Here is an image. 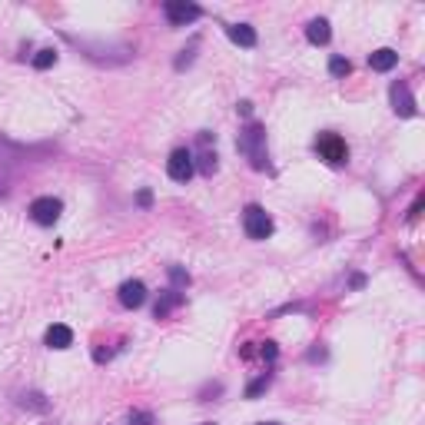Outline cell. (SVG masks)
Listing matches in <instances>:
<instances>
[{
	"instance_id": "24",
	"label": "cell",
	"mask_w": 425,
	"mask_h": 425,
	"mask_svg": "<svg viewBox=\"0 0 425 425\" xmlns=\"http://www.w3.org/2000/svg\"><path fill=\"white\" fill-rule=\"evenodd\" d=\"M236 110L243 113V116H250V113H252V103H250V100H243V103H236Z\"/></svg>"
},
{
	"instance_id": "22",
	"label": "cell",
	"mask_w": 425,
	"mask_h": 425,
	"mask_svg": "<svg viewBox=\"0 0 425 425\" xmlns=\"http://www.w3.org/2000/svg\"><path fill=\"white\" fill-rule=\"evenodd\" d=\"M137 203L143 206V210H150V206H153V193H150V189H140V193H137Z\"/></svg>"
},
{
	"instance_id": "7",
	"label": "cell",
	"mask_w": 425,
	"mask_h": 425,
	"mask_svg": "<svg viewBox=\"0 0 425 425\" xmlns=\"http://www.w3.org/2000/svg\"><path fill=\"white\" fill-rule=\"evenodd\" d=\"M389 97H392V110L399 113V116H415V97H412V90H409V83H392V90H389Z\"/></svg>"
},
{
	"instance_id": "13",
	"label": "cell",
	"mask_w": 425,
	"mask_h": 425,
	"mask_svg": "<svg viewBox=\"0 0 425 425\" xmlns=\"http://www.w3.org/2000/svg\"><path fill=\"white\" fill-rule=\"evenodd\" d=\"M226 37L239 43V47H256V30L250 24H229L226 27Z\"/></svg>"
},
{
	"instance_id": "6",
	"label": "cell",
	"mask_w": 425,
	"mask_h": 425,
	"mask_svg": "<svg viewBox=\"0 0 425 425\" xmlns=\"http://www.w3.org/2000/svg\"><path fill=\"white\" fill-rule=\"evenodd\" d=\"M163 13H166V20L173 27H187L193 20H200V7L196 4H187V0H170V4H163Z\"/></svg>"
},
{
	"instance_id": "21",
	"label": "cell",
	"mask_w": 425,
	"mask_h": 425,
	"mask_svg": "<svg viewBox=\"0 0 425 425\" xmlns=\"http://www.w3.org/2000/svg\"><path fill=\"white\" fill-rule=\"evenodd\" d=\"M259 356H263L266 363H276V356H279V346H276V342H263V346H259Z\"/></svg>"
},
{
	"instance_id": "3",
	"label": "cell",
	"mask_w": 425,
	"mask_h": 425,
	"mask_svg": "<svg viewBox=\"0 0 425 425\" xmlns=\"http://www.w3.org/2000/svg\"><path fill=\"white\" fill-rule=\"evenodd\" d=\"M316 153L329 166H346L349 163V147H346V140L339 137V133H319L316 137Z\"/></svg>"
},
{
	"instance_id": "17",
	"label": "cell",
	"mask_w": 425,
	"mask_h": 425,
	"mask_svg": "<svg viewBox=\"0 0 425 425\" xmlns=\"http://www.w3.org/2000/svg\"><path fill=\"white\" fill-rule=\"evenodd\" d=\"M53 63H57V50H53V47H43V50H37V57H34V67H37V70H50Z\"/></svg>"
},
{
	"instance_id": "5",
	"label": "cell",
	"mask_w": 425,
	"mask_h": 425,
	"mask_svg": "<svg viewBox=\"0 0 425 425\" xmlns=\"http://www.w3.org/2000/svg\"><path fill=\"white\" fill-rule=\"evenodd\" d=\"M166 173H170V180H176V183H189L193 173H196V166H193V153H189L187 147L173 150V153H170V160H166Z\"/></svg>"
},
{
	"instance_id": "9",
	"label": "cell",
	"mask_w": 425,
	"mask_h": 425,
	"mask_svg": "<svg viewBox=\"0 0 425 425\" xmlns=\"http://www.w3.org/2000/svg\"><path fill=\"white\" fill-rule=\"evenodd\" d=\"M329 37H332V27H329V20H325V17H316V20H309V24H306V40H309L313 47H325V43H329Z\"/></svg>"
},
{
	"instance_id": "1",
	"label": "cell",
	"mask_w": 425,
	"mask_h": 425,
	"mask_svg": "<svg viewBox=\"0 0 425 425\" xmlns=\"http://www.w3.org/2000/svg\"><path fill=\"white\" fill-rule=\"evenodd\" d=\"M239 153L250 160L252 170H269V153H266V126L263 123H250L236 140Z\"/></svg>"
},
{
	"instance_id": "12",
	"label": "cell",
	"mask_w": 425,
	"mask_h": 425,
	"mask_svg": "<svg viewBox=\"0 0 425 425\" xmlns=\"http://www.w3.org/2000/svg\"><path fill=\"white\" fill-rule=\"evenodd\" d=\"M176 306H183V292H176V289H166V292L160 296V302L153 306V316H156V319H166V316L173 313Z\"/></svg>"
},
{
	"instance_id": "16",
	"label": "cell",
	"mask_w": 425,
	"mask_h": 425,
	"mask_svg": "<svg viewBox=\"0 0 425 425\" xmlns=\"http://www.w3.org/2000/svg\"><path fill=\"white\" fill-rule=\"evenodd\" d=\"M269 382H273V372H263L259 379H252L250 386H246V399H259L266 389H269Z\"/></svg>"
},
{
	"instance_id": "8",
	"label": "cell",
	"mask_w": 425,
	"mask_h": 425,
	"mask_svg": "<svg viewBox=\"0 0 425 425\" xmlns=\"http://www.w3.org/2000/svg\"><path fill=\"white\" fill-rule=\"evenodd\" d=\"M116 296H120V306H123V309H140V306L147 302V286H143L140 279H126Z\"/></svg>"
},
{
	"instance_id": "15",
	"label": "cell",
	"mask_w": 425,
	"mask_h": 425,
	"mask_svg": "<svg viewBox=\"0 0 425 425\" xmlns=\"http://www.w3.org/2000/svg\"><path fill=\"white\" fill-rule=\"evenodd\" d=\"M20 405H24V409H34V412H47V409H50V402L43 399L40 392H24V396H20Z\"/></svg>"
},
{
	"instance_id": "20",
	"label": "cell",
	"mask_w": 425,
	"mask_h": 425,
	"mask_svg": "<svg viewBox=\"0 0 425 425\" xmlns=\"http://www.w3.org/2000/svg\"><path fill=\"white\" fill-rule=\"evenodd\" d=\"M126 425H156V419H153L150 412H143V409H137V412L126 415Z\"/></svg>"
},
{
	"instance_id": "25",
	"label": "cell",
	"mask_w": 425,
	"mask_h": 425,
	"mask_svg": "<svg viewBox=\"0 0 425 425\" xmlns=\"http://www.w3.org/2000/svg\"><path fill=\"white\" fill-rule=\"evenodd\" d=\"M259 425H279V422H259Z\"/></svg>"
},
{
	"instance_id": "18",
	"label": "cell",
	"mask_w": 425,
	"mask_h": 425,
	"mask_svg": "<svg viewBox=\"0 0 425 425\" xmlns=\"http://www.w3.org/2000/svg\"><path fill=\"white\" fill-rule=\"evenodd\" d=\"M329 74L336 76V80H342V76L352 74V63L346 60V57H332V60H329Z\"/></svg>"
},
{
	"instance_id": "19",
	"label": "cell",
	"mask_w": 425,
	"mask_h": 425,
	"mask_svg": "<svg viewBox=\"0 0 425 425\" xmlns=\"http://www.w3.org/2000/svg\"><path fill=\"white\" fill-rule=\"evenodd\" d=\"M170 283H173V289L180 292V289L189 286V273L183 269V266H170Z\"/></svg>"
},
{
	"instance_id": "14",
	"label": "cell",
	"mask_w": 425,
	"mask_h": 425,
	"mask_svg": "<svg viewBox=\"0 0 425 425\" xmlns=\"http://www.w3.org/2000/svg\"><path fill=\"white\" fill-rule=\"evenodd\" d=\"M193 166H196V170H200L203 176H212L216 170H220V156H216L212 150H203V153H200V160H193Z\"/></svg>"
},
{
	"instance_id": "23",
	"label": "cell",
	"mask_w": 425,
	"mask_h": 425,
	"mask_svg": "<svg viewBox=\"0 0 425 425\" xmlns=\"http://www.w3.org/2000/svg\"><path fill=\"white\" fill-rule=\"evenodd\" d=\"M220 392H223V386H220V382H216V386H206L200 392V402H210V396H220Z\"/></svg>"
},
{
	"instance_id": "4",
	"label": "cell",
	"mask_w": 425,
	"mask_h": 425,
	"mask_svg": "<svg viewBox=\"0 0 425 425\" xmlns=\"http://www.w3.org/2000/svg\"><path fill=\"white\" fill-rule=\"evenodd\" d=\"M30 220L37 226H53L57 220H60V212H63V203L57 200V196H37V200L30 203Z\"/></svg>"
},
{
	"instance_id": "26",
	"label": "cell",
	"mask_w": 425,
	"mask_h": 425,
	"mask_svg": "<svg viewBox=\"0 0 425 425\" xmlns=\"http://www.w3.org/2000/svg\"><path fill=\"white\" fill-rule=\"evenodd\" d=\"M203 425H216V422H203Z\"/></svg>"
},
{
	"instance_id": "2",
	"label": "cell",
	"mask_w": 425,
	"mask_h": 425,
	"mask_svg": "<svg viewBox=\"0 0 425 425\" xmlns=\"http://www.w3.org/2000/svg\"><path fill=\"white\" fill-rule=\"evenodd\" d=\"M243 229H246V236L250 239H269L273 236V216L263 210V206H256V203H250L246 210H243Z\"/></svg>"
},
{
	"instance_id": "11",
	"label": "cell",
	"mask_w": 425,
	"mask_h": 425,
	"mask_svg": "<svg viewBox=\"0 0 425 425\" xmlns=\"http://www.w3.org/2000/svg\"><path fill=\"white\" fill-rule=\"evenodd\" d=\"M396 63H399V53L392 50V47H382V50L369 53V67H372L375 74H389Z\"/></svg>"
},
{
	"instance_id": "10",
	"label": "cell",
	"mask_w": 425,
	"mask_h": 425,
	"mask_svg": "<svg viewBox=\"0 0 425 425\" xmlns=\"http://www.w3.org/2000/svg\"><path fill=\"white\" fill-rule=\"evenodd\" d=\"M43 342H47L50 349H70V346H74V329H70V325H63V323H57V325L47 329Z\"/></svg>"
}]
</instances>
